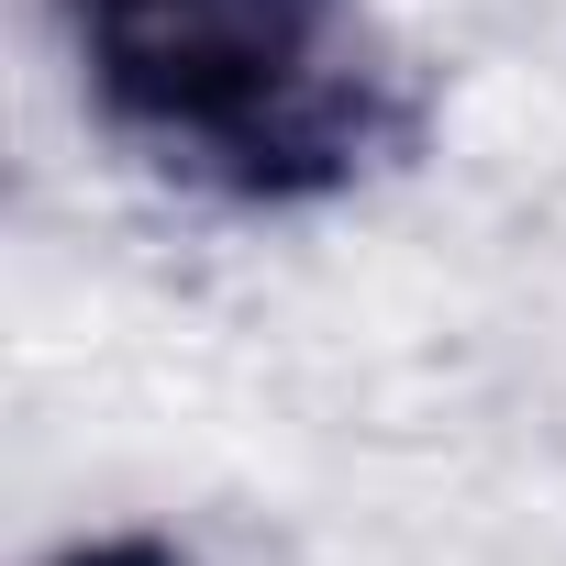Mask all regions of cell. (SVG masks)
I'll use <instances>...</instances> for the list:
<instances>
[{"mask_svg": "<svg viewBox=\"0 0 566 566\" xmlns=\"http://www.w3.org/2000/svg\"><path fill=\"white\" fill-rule=\"evenodd\" d=\"M45 566H189L167 533H90V544H67V555H45Z\"/></svg>", "mask_w": 566, "mask_h": 566, "instance_id": "cell-2", "label": "cell"}, {"mask_svg": "<svg viewBox=\"0 0 566 566\" xmlns=\"http://www.w3.org/2000/svg\"><path fill=\"white\" fill-rule=\"evenodd\" d=\"M90 112L222 200H323L400 145L356 0H67Z\"/></svg>", "mask_w": 566, "mask_h": 566, "instance_id": "cell-1", "label": "cell"}]
</instances>
